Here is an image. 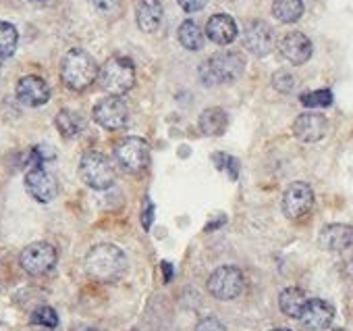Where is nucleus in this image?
<instances>
[{"mask_svg":"<svg viewBox=\"0 0 353 331\" xmlns=\"http://www.w3.org/2000/svg\"><path fill=\"white\" fill-rule=\"evenodd\" d=\"M127 269L125 252L114 244H98L85 256V271L98 281H114Z\"/></svg>","mask_w":353,"mask_h":331,"instance_id":"nucleus-1","label":"nucleus"},{"mask_svg":"<svg viewBox=\"0 0 353 331\" xmlns=\"http://www.w3.org/2000/svg\"><path fill=\"white\" fill-rule=\"evenodd\" d=\"M98 71L100 69H98L96 61L85 50H79V48L69 50L61 63V77H63L65 86L75 92L88 90L98 79Z\"/></svg>","mask_w":353,"mask_h":331,"instance_id":"nucleus-2","label":"nucleus"},{"mask_svg":"<svg viewBox=\"0 0 353 331\" xmlns=\"http://www.w3.org/2000/svg\"><path fill=\"white\" fill-rule=\"evenodd\" d=\"M243 69L245 61L239 53H219L202 63L200 77L206 86H221L239 79Z\"/></svg>","mask_w":353,"mask_h":331,"instance_id":"nucleus-3","label":"nucleus"},{"mask_svg":"<svg viewBox=\"0 0 353 331\" xmlns=\"http://www.w3.org/2000/svg\"><path fill=\"white\" fill-rule=\"evenodd\" d=\"M98 77L110 96H123L135 84V67L125 57H110L98 71Z\"/></svg>","mask_w":353,"mask_h":331,"instance_id":"nucleus-4","label":"nucleus"},{"mask_svg":"<svg viewBox=\"0 0 353 331\" xmlns=\"http://www.w3.org/2000/svg\"><path fill=\"white\" fill-rule=\"evenodd\" d=\"M79 178L92 190H108L114 184V167L104 154L85 152L79 160Z\"/></svg>","mask_w":353,"mask_h":331,"instance_id":"nucleus-5","label":"nucleus"},{"mask_svg":"<svg viewBox=\"0 0 353 331\" xmlns=\"http://www.w3.org/2000/svg\"><path fill=\"white\" fill-rule=\"evenodd\" d=\"M114 156L119 160V164L129 171V173H143L150 164V148L148 142L141 138H123L117 146H114Z\"/></svg>","mask_w":353,"mask_h":331,"instance_id":"nucleus-6","label":"nucleus"},{"mask_svg":"<svg viewBox=\"0 0 353 331\" xmlns=\"http://www.w3.org/2000/svg\"><path fill=\"white\" fill-rule=\"evenodd\" d=\"M57 261H59L57 248L48 242H34V244L26 246L19 256L23 271L30 275H44V273L52 271Z\"/></svg>","mask_w":353,"mask_h":331,"instance_id":"nucleus-7","label":"nucleus"},{"mask_svg":"<svg viewBox=\"0 0 353 331\" xmlns=\"http://www.w3.org/2000/svg\"><path fill=\"white\" fill-rule=\"evenodd\" d=\"M243 273L237 267H219L208 277V292L219 300H233L243 292Z\"/></svg>","mask_w":353,"mask_h":331,"instance_id":"nucleus-8","label":"nucleus"},{"mask_svg":"<svg viewBox=\"0 0 353 331\" xmlns=\"http://www.w3.org/2000/svg\"><path fill=\"white\" fill-rule=\"evenodd\" d=\"M314 207V192L307 184L295 182L291 184L283 194V213L289 219H301L305 217Z\"/></svg>","mask_w":353,"mask_h":331,"instance_id":"nucleus-9","label":"nucleus"},{"mask_svg":"<svg viewBox=\"0 0 353 331\" xmlns=\"http://www.w3.org/2000/svg\"><path fill=\"white\" fill-rule=\"evenodd\" d=\"M127 104L121 100V96H106L102 100L96 102L94 106V119L98 125H102L104 129H121L127 121Z\"/></svg>","mask_w":353,"mask_h":331,"instance_id":"nucleus-10","label":"nucleus"},{"mask_svg":"<svg viewBox=\"0 0 353 331\" xmlns=\"http://www.w3.org/2000/svg\"><path fill=\"white\" fill-rule=\"evenodd\" d=\"M243 44H245V48L252 55L266 57L272 50V46H274V32H272V28L266 21L254 19L243 30Z\"/></svg>","mask_w":353,"mask_h":331,"instance_id":"nucleus-11","label":"nucleus"},{"mask_svg":"<svg viewBox=\"0 0 353 331\" xmlns=\"http://www.w3.org/2000/svg\"><path fill=\"white\" fill-rule=\"evenodd\" d=\"M26 188L32 194V198H36L38 202H50L57 198L59 192V184L54 180L52 173H48L42 164L40 167H32L26 176Z\"/></svg>","mask_w":353,"mask_h":331,"instance_id":"nucleus-12","label":"nucleus"},{"mask_svg":"<svg viewBox=\"0 0 353 331\" xmlns=\"http://www.w3.org/2000/svg\"><path fill=\"white\" fill-rule=\"evenodd\" d=\"M334 319V308L332 304H328L326 300H307L301 314H299V321L305 329L310 331H322V329H328L330 323Z\"/></svg>","mask_w":353,"mask_h":331,"instance_id":"nucleus-13","label":"nucleus"},{"mask_svg":"<svg viewBox=\"0 0 353 331\" xmlns=\"http://www.w3.org/2000/svg\"><path fill=\"white\" fill-rule=\"evenodd\" d=\"M279 50H281V55H283L289 63H293V65H303V63H307L310 57H312V42H310V38H307L305 34H301V32H291V34L283 36V40H281V44H279Z\"/></svg>","mask_w":353,"mask_h":331,"instance_id":"nucleus-14","label":"nucleus"},{"mask_svg":"<svg viewBox=\"0 0 353 331\" xmlns=\"http://www.w3.org/2000/svg\"><path fill=\"white\" fill-rule=\"evenodd\" d=\"M17 98L28 106H42L50 98V88L42 77L26 75L17 82Z\"/></svg>","mask_w":353,"mask_h":331,"instance_id":"nucleus-15","label":"nucleus"},{"mask_svg":"<svg viewBox=\"0 0 353 331\" xmlns=\"http://www.w3.org/2000/svg\"><path fill=\"white\" fill-rule=\"evenodd\" d=\"M328 121L320 113H303L293 123V133L301 142H318L326 135Z\"/></svg>","mask_w":353,"mask_h":331,"instance_id":"nucleus-16","label":"nucleus"},{"mask_svg":"<svg viewBox=\"0 0 353 331\" xmlns=\"http://www.w3.org/2000/svg\"><path fill=\"white\" fill-rule=\"evenodd\" d=\"M351 244H353V227L351 225L332 223L320 231V246L324 250L341 252V250H347Z\"/></svg>","mask_w":353,"mask_h":331,"instance_id":"nucleus-17","label":"nucleus"},{"mask_svg":"<svg viewBox=\"0 0 353 331\" xmlns=\"http://www.w3.org/2000/svg\"><path fill=\"white\" fill-rule=\"evenodd\" d=\"M237 23L231 15H214L208 19V26H206V36L214 42V44H221V46H227L231 44L235 38H237Z\"/></svg>","mask_w":353,"mask_h":331,"instance_id":"nucleus-18","label":"nucleus"},{"mask_svg":"<svg viewBox=\"0 0 353 331\" xmlns=\"http://www.w3.org/2000/svg\"><path fill=\"white\" fill-rule=\"evenodd\" d=\"M135 19L141 32H156L162 21V5L158 0H139L135 9Z\"/></svg>","mask_w":353,"mask_h":331,"instance_id":"nucleus-19","label":"nucleus"},{"mask_svg":"<svg viewBox=\"0 0 353 331\" xmlns=\"http://www.w3.org/2000/svg\"><path fill=\"white\" fill-rule=\"evenodd\" d=\"M227 125H229V117L223 108L219 106H212V108H206L202 115H200V129L204 135L208 138H219L227 131Z\"/></svg>","mask_w":353,"mask_h":331,"instance_id":"nucleus-20","label":"nucleus"},{"mask_svg":"<svg viewBox=\"0 0 353 331\" xmlns=\"http://www.w3.org/2000/svg\"><path fill=\"white\" fill-rule=\"evenodd\" d=\"M305 302H307V298H305V294H303L299 287H287V290H283L281 296H279V306H281V310H283L287 316H291V319H299V314H301Z\"/></svg>","mask_w":353,"mask_h":331,"instance_id":"nucleus-21","label":"nucleus"},{"mask_svg":"<svg viewBox=\"0 0 353 331\" xmlns=\"http://www.w3.org/2000/svg\"><path fill=\"white\" fill-rule=\"evenodd\" d=\"M272 15L281 23H295L303 15V3L301 0H274Z\"/></svg>","mask_w":353,"mask_h":331,"instance_id":"nucleus-22","label":"nucleus"},{"mask_svg":"<svg viewBox=\"0 0 353 331\" xmlns=\"http://www.w3.org/2000/svg\"><path fill=\"white\" fill-rule=\"evenodd\" d=\"M176 36H179L181 46H185L188 50H200L204 46V34H202L200 26L196 21H192V19L181 23Z\"/></svg>","mask_w":353,"mask_h":331,"instance_id":"nucleus-23","label":"nucleus"},{"mask_svg":"<svg viewBox=\"0 0 353 331\" xmlns=\"http://www.w3.org/2000/svg\"><path fill=\"white\" fill-rule=\"evenodd\" d=\"M17 42H19V34L15 30V26L0 21V59H9L15 55L17 50Z\"/></svg>","mask_w":353,"mask_h":331,"instance_id":"nucleus-24","label":"nucleus"},{"mask_svg":"<svg viewBox=\"0 0 353 331\" xmlns=\"http://www.w3.org/2000/svg\"><path fill=\"white\" fill-rule=\"evenodd\" d=\"M54 123H57V129L61 131V135H65V138L77 135L81 131V127H83L81 117L77 113H73V111H61L57 115Z\"/></svg>","mask_w":353,"mask_h":331,"instance_id":"nucleus-25","label":"nucleus"},{"mask_svg":"<svg viewBox=\"0 0 353 331\" xmlns=\"http://www.w3.org/2000/svg\"><path fill=\"white\" fill-rule=\"evenodd\" d=\"M301 104L307 108H326L332 104V92L328 88L324 90H314V92H303L299 96Z\"/></svg>","mask_w":353,"mask_h":331,"instance_id":"nucleus-26","label":"nucleus"},{"mask_svg":"<svg viewBox=\"0 0 353 331\" xmlns=\"http://www.w3.org/2000/svg\"><path fill=\"white\" fill-rule=\"evenodd\" d=\"M32 323H34V325H42V327L52 329V327L59 325V314H57V310L50 308V306H40V308L32 314Z\"/></svg>","mask_w":353,"mask_h":331,"instance_id":"nucleus-27","label":"nucleus"},{"mask_svg":"<svg viewBox=\"0 0 353 331\" xmlns=\"http://www.w3.org/2000/svg\"><path fill=\"white\" fill-rule=\"evenodd\" d=\"M214 162H216V167L221 171H225L231 180H237V176H239V162H237V158H233V156H229L225 152H216L214 154Z\"/></svg>","mask_w":353,"mask_h":331,"instance_id":"nucleus-28","label":"nucleus"},{"mask_svg":"<svg viewBox=\"0 0 353 331\" xmlns=\"http://www.w3.org/2000/svg\"><path fill=\"white\" fill-rule=\"evenodd\" d=\"M196 331H227V329L216 316H206L196 325Z\"/></svg>","mask_w":353,"mask_h":331,"instance_id":"nucleus-29","label":"nucleus"},{"mask_svg":"<svg viewBox=\"0 0 353 331\" xmlns=\"http://www.w3.org/2000/svg\"><path fill=\"white\" fill-rule=\"evenodd\" d=\"M272 84H274V88H276L279 92H289V90L293 88V77H291L289 73H285V71H279V73L274 75Z\"/></svg>","mask_w":353,"mask_h":331,"instance_id":"nucleus-30","label":"nucleus"},{"mask_svg":"<svg viewBox=\"0 0 353 331\" xmlns=\"http://www.w3.org/2000/svg\"><path fill=\"white\" fill-rule=\"evenodd\" d=\"M185 13H198L206 7V0H176Z\"/></svg>","mask_w":353,"mask_h":331,"instance_id":"nucleus-31","label":"nucleus"},{"mask_svg":"<svg viewBox=\"0 0 353 331\" xmlns=\"http://www.w3.org/2000/svg\"><path fill=\"white\" fill-rule=\"evenodd\" d=\"M152 223H154V205L150 200H145L143 213H141V225H143V229H150Z\"/></svg>","mask_w":353,"mask_h":331,"instance_id":"nucleus-32","label":"nucleus"},{"mask_svg":"<svg viewBox=\"0 0 353 331\" xmlns=\"http://www.w3.org/2000/svg\"><path fill=\"white\" fill-rule=\"evenodd\" d=\"M94 5H96V9H100L104 13H110L119 7V0H94Z\"/></svg>","mask_w":353,"mask_h":331,"instance_id":"nucleus-33","label":"nucleus"},{"mask_svg":"<svg viewBox=\"0 0 353 331\" xmlns=\"http://www.w3.org/2000/svg\"><path fill=\"white\" fill-rule=\"evenodd\" d=\"M162 275H164V281H170V277H172V265L170 263H162Z\"/></svg>","mask_w":353,"mask_h":331,"instance_id":"nucleus-34","label":"nucleus"},{"mask_svg":"<svg viewBox=\"0 0 353 331\" xmlns=\"http://www.w3.org/2000/svg\"><path fill=\"white\" fill-rule=\"evenodd\" d=\"M30 3H34V5H44V3H48V0H30Z\"/></svg>","mask_w":353,"mask_h":331,"instance_id":"nucleus-35","label":"nucleus"},{"mask_svg":"<svg viewBox=\"0 0 353 331\" xmlns=\"http://www.w3.org/2000/svg\"><path fill=\"white\" fill-rule=\"evenodd\" d=\"M79 331H98V329H94V327H83V329H79Z\"/></svg>","mask_w":353,"mask_h":331,"instance_id":"nucleus-36","label":"nucleus"},{"mask_svg":"<svg viewBox=\"0 0 353 331\" xmlns=\"http://www.w3.org/2000/svg\"><path fill=\"white\" fill-rule=\"evenodd\" d=\"M272 331H291V329H283V327H281V329H272Z\"/></svg>","mask_w":353,"mask_h":331,"instance_id":"nucleus-37","label":"nucleus"},{"mask_svg":"<svg viewBox=\"0 0 353 331\" xmlns=\"http://www.w3.org/2000/svg\"><path fill=\"white\" fill-rule=\"evenodd\" d=\"M133 331H137V329H133Z\"/></svg>","mask_w":353,"mask_h":331,"instance_id":"nucleus-38","label":"nucleus"}]
</instances>
